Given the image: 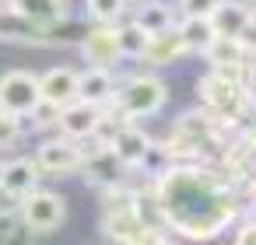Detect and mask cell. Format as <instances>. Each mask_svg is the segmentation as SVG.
Masks as SVG:
<instances>
[{
  "label": "cell",
  "instance_id": "2e32d148",
  "mask_svg": "<svg viewBox=\"0 0 256 245\" xmlns=\"http://www.w3.org/2000/svg\"><path fill=\"white\" fill-rule=\"evenodd\" d=\"M116 81L109 74V67H88L81 74V88H78V98L81 102H92V105H112L116 102Z\"/></svg>",
  "mask_w": 256,
  "mask_h": 245
},
{
  "label": "cell",
  "instance_id": "f546056e",
  "mask_svg": "<svg viewBox=\"0 0 256 245\" xmlns=\"http://www.w3.org/2000/svg\"><path fill=\"white\" fill-rule=\"evenodd\" d=\"M134 245H172V242H168V238H165L162 231H148V235H140V238H137Z\"/></svg>",
  "mask_w": 256,
  "mask_h": 245
},
{
  "label": "cell",
  "instance_id": "ba28073f",
  "mask_svg": "<svg viewBox=\"0 0 256 245\" xmlns=\"http://www.w3.org/2000/svg\"><path fill=\"white\" fill-rule=\"evenodd\" d=\"M102 231L112 238V242H120V245H134L140 235H148L151 228L137 217V210H134V196L126 200V203H112V207H106V214H102Z\"/></svg>",
  "mask_w": 256,
  "mask_h": 245
},
{
  "label": "cell",
  "instance_id": "1f68e13d",
  "mask_svg": "<svg viewBox=\"0 0 256 245\" xmlns=\"http://www.w3.org/2000/svg\"><path fill=\"white\" fill-rule=\"evenodd\" d=\"M246 88H249V102L256 105V84H246Z\"/></svg>",
  "mask_w": 256,
  "mask_h": 245
},
{
  "label": "cell",
  "instance_id": "7402d4cb",
  "mask_svg": "<svg viewBox=\"0 0 256 245\" xmlns=\"http://www.w3.org/2000/svg\"><path fill=\"white\" fill-rule=\"evenodd\" d=\"M179 32H182L190 53H207V46L218 39V28H214L210 18H186V21L179 25Z\"/></svg>",
  "mask_w": 256,
  "mask_h": 245
},
{
  "label": "cell",
  "instance_id": "9a60e30c",
  "mask_svg": "<svg viewBox=\"0 0 256 245\" xmlns=\"http://www.w3.org/2000/svg\"><path fill=\"white\" fill-rule=\"evenodd\" d=\"M123 161H126V168H137L140 161H144V154L151 151V137L144 133V130H137V126H130V123H123V126H116L112 133H109V140H106Z\"/></svg>",
  "mask_w": 256,
  "mask_h": 245
},
{
  "label": "cell",
  "instance_id": "52a82bcc",
  "mask_svg": "<svg viewBox=\"0 0 256 245\" xmlns=\"http://www.w3.org/2000/svg\"><path fill=\"white\" fill-rule=\"evenodd\" d=\"M84 179H88V186H95V189H116V186H123V175H126V161L109 147V144H102L92 158H84Z\"/></svg>",
  "mask_w": 256,
  "mask_h": 245
},
{
  "label": "cell",
  "instance_id": "484cf974",
  "mask_svg": "<svg viewBox=\"0 0 256 245\" xmlns=\"http://www.w3.org/2000/svg\"><path fill=\"white\" fill-rule=\"evenodd\" d=\"M18 119H22V116L0 109V147H8L11 140H18Z\"/></svg>",
  "mask_w": 256,
  "mask_h": 245
},
{
  "label": "cell",
  "instance_id": "44dd1931",
  "mask_svg": "<svg viewBox=\"0 0 256 245\" xmlns=\"http://www.w3.org/2000/svg\"><path fill=\"white\" fill-rule=\"evenodd\" d=\"M134 210H137V217H140L151 231L168 228V221H165V207H162V196H158V189H154V186H148V189L134 193Z\"/></svg>",
  "mask_w": 256,
  "mask_h": 245
},
{
  "label": "cell",
  "instance_id": "d6986e66",
  "mask_svg": "<svg viewBox=\"0 0 256 245\" xmlns=\"http://www.w3.org/2000/svg\"><path fill=\"white\" fill-rule=\"evenodd\" d=\"M182 53H190L182 32H179V28H165V32L151 35V46H148V56H144V60H151L154 67H168V63H176Z\"/></svg>",
  "mask_w": 256,
  "mask_h": 245
},
{
  "label": "cell",
  "instance_id": "603a6c76",
  "mask_svg": "<svg viewBox=\"0 0 256 245\" xmlns=\"http://www.w3.org/2000/svg\"><path fill=\"white\" fill-rule=\"evenodd\" d=\"M134 21H137L148 35H158V32H165V28H176V25H172V7H168V4H148V7L137 11Z\"/></svg>",
  "mask_w": 256,
  "mask_h": 245
},
{
  "label": "cell",
  "instance_id": "836d02e7",
  "mask_svg": "<svg viewBox=\"0 0 256 245\" xmlns=\"http://www.w3.org/2000/svg\"><path fill=\"white\" fill-rule=\"evenodd\" d=\"M0 196H4V189H0Z\"/></svg>",
  "mask_w": 256,
  "mask_h": 245
},
{
  "label": "cell",
  "instance_id": "8992f818",
  "mask_svg": "<svg viewBox=\"0 0 256 245\" xmlns=\"http://www.w3.org/2000/svg\"><path fill=\"white\" fill-rule=\"evenodd\" d=\"M64 217H67V203H64L60 193H42V189H36V193H28V196L22 200V221H25L28 231H39V235L56 231V228L64 224Z\"/></svg>",
  "mask_w": 256,
  "mask_h": 245
},
{
  "label": "cell",
  "instance_id": "4fadbf2b",
  "mask_svg": "<svg viewBox=\"0 0 256 245\" xmlns=\"http://www.w3.org/2000/svg\"><path fill=\"white\" fill-rule=\"evenodd\" d=\"M207 63L210 70L218 74H228V77H246V46L232 35H218L210 46H207Z\"/></svg>",
  "mask_w": 256,
  "mask_h": 245
},
{
  "label": "cell",
  "instance_id": "5bb4252c",
  "mask_svg": "<svg viewBox=\"0 0 256 245\" xmlns=\"http://www.w3.org/2000/svg\"><path fill=\"white\" fill-rule=\"evenodd\" d=\"M42 84V102H53V105H70L78 102V88H81V74L70 70V67H53L39 77Z\"/></svg>",
  "mask_w": 256,
  "mask_h": 245
},
{
  "label": "cell",
  "instance_id": "9c48e42d",
  "mask_svg": "<svg viewBox=\"0 0 256 245\" xmlns=\"http://www.w3.org/2000/svg\"><path fill=\"white\" fill-rule=\"evenodd\" d=\"M36 161H39V168H42L46 175H70V172H78V168L84 165V154H81L78 140L60 137V140H46V144H39Z\"/></svg>",
  "mask_w": 256,
  "mask_h": 245
},
{
  "label": "cell",
  "instance_id": "30bf717a",
  "mask_svg": "<svg viewBox=\"0 0 256 245\" xmlns=\"http://www.w3.org/2000/svg\"><path fill=\"white\" fill-rule=\"evenodd\" d=\"M81 56L92 63V67H109L116 63L123 53H120V28L98 21L84 39H81Z\"/></svg>",
  "mask_w": 256,
  "mask_h": 245
},
{
  "label": "cell",
  "instance_id": "6da1fadb",
  "mask_svg": "<svg viewBox=\"0 0 256 245\" xmlns=\"http://www.w3.org/2000/svg\"><path fill=\"white\" fill-rule=\"evenodd\" d=\"M154 189L165 207V221L190 242L218 238L238 214L228 179L207 168H165L154 179Z\"/></svg>",
  "mask_w": 256,
  "mask_h": 245
},
{
  "label": "cell",
  "instance_id": "7a4b0ae2",
  "mask_svg": "<svg viewBox=\"0 0 256 245\" xmlns=\"http://www.w3.org/2000/svg\"><path fill=\"white\" fill-rule=\"evenodd\" d=\"M196 88H200L204 105H207L221 123L242 119V112H246V105H249V88L242 84V77H228V74L210 70L207 77H200Z\"/></svg>",
  "mask_w": 256,
  "mask_h": 245
},
{
  "label": "cell",
  "instance_id": "e575fe53",
  "mask_svg": "<svg viewBox=\"0 0 256 245\" xmlns=\"http://www.w3.org/2000/svg\"><path fill=\"white\" fill-rule=\"evenodd\" d=\"M249 4H256V0H249Z\"/></svg>",
  "mask_w": 256,
  "mask_h": 245
},
{
  "label": "cell",
  "instance_id": "83f0119b",
  "mask_svg": "<svg viewBox=\"0 0 256 245\" xmlns=\"http://www.w3.org/2000/svg\"><path fill=\"white\" fill-rule=\"evenodd\" d=\"M238 42L246 46V53H256V14L249 18V25L242 28V35H238Z\"/></svg>",
  "mask_w": 256,
  "mask_h": 245
},
{
  "label": "cell",
  "instance_id": "cb8c5ba5",
  "mask_svg": "<svg viewBox=\"0 0 256 245\" xmlns=\"http://www.w3.org/2000/svg\"><path fill=\"white\" fill-rule=\"evenodd\" d=\"M148 46H151V35H148L137 21H130V25L120 28V53H123V56L144 60V56H148Z\"/></svg>",
  "mask_w": 256,
  "mask_h": 245
},
{
  "label": "cell",
  "instance_id": "4316f807",
  "mask_svg": "<svg viewBox=\"0 0 256 245\" xmlns=\"http://www.w3.org/2000/svg\"><path fill=\"white\" fill-rule=\"evenodd\" d=\"M186 18H210V11L218 7V0H179Z\"/></svg>",
  "mask_w": 256,
  "mask_h": 245
},
{
  "label": "cell",
  "instance_id": "ac0fdd59",
  "mask_svg": "<svg viewBox=\"0 0 256 245\" xmlns=\"http://www.w3.org/2000/svg\"><path fill=\"white\" fill-rule=\"evenodd\" d=\"M0 39H18V42H46V25L18 14V11H0Z\"/></svg>",
  "mask_w": 256,
  "mask_h": 245
},
{
  "label": "cell",
  "instance_id": "d4e9b609",
  "mask_svg": "<svg viewBox=\"0 0 256 245\" xmlns=\"http://www.w3.org/2000/svg\"><path fill=\"white\" fill-rule=\"evenodd\" d=\"M88 14L95 18V21H116L120 14H123V0H88Z\"/></svg>",
  "mask_w": 256,
  "mask_h": 245
},
{
  "label": "cell",
  "instance_id": "e0dca14e",
  "mask_svg": "<svg viewBox=\"0 0 256 245\" xmlns=\"http://www.w3.org/2000/svg\"><path fill=\"white\" fill-rule=\"evenodd\" d=\"M252 14H256V11H252L249 4H238V0H218V7L210 11V21H214L218 35H232V39H238Z\"/></svg>",
  "mask_w": 256,
  "mask_h": 245
},
{
  "label": "cell",
  "instance_id": "277c9868",
  "mask_svg": "<svg viewBox=\"0 0 256 245\" xmlns=\"http://www.w3.org/2000/svg\"><path fill=\"white\" fill-rule=\"evenodd\" d=\"M165 98H168V88L158 81V77H151V74H137V77H130L120 91H116V109H120V116L123 119H140V116H154L162 105H165Z\"/></svg>",
  "mask_w": 256,
  "mask_h": 245
},
{
  "label": "cell",
  "instance_id": "3957f363",
  "mask_svg": "<svg viewBox=\"0 0 256 245\" xmlns=\"http://www.w3.org/2000/svg\"><path fill=\"white\" fill-rule=\"evenodd\" d=\"M218 133H221V119L207 109V112H186L176 119L172 126V140H168V151L172 158H196L204 154L207 147L218 144Z\"/></svg>",
  "mask_w": 256,
  "mask_h": 245
},
{
  "label": "cell",
  "instance_id": "f1b7e54d",
  "mask_svg": "<svg viewBox=\"0 0 256 245\" xmlns=\"http://www.w3.org/2000/svg\"><path fill=\"white\" fill-rule=\"evenodd\" d=\"M235 245H256V221L252 224H242L235 231Z\"/></svg>",
  "mask_w": 256,
  "mask_h": 245
},
{
  "label": "cell",
  "instance_id": "5b68a950",
  "mask_svg": "<svg viewBox=\"0 0 256 245\" xmlns=\"http://www.w3.org/2000/svg\"><path fill=\"white\" fill-rule=\"evenodd\" d=\"M42 102V84L28 70H11L0 77V109L14 116H32Z\"/></svg>",
  "mask_w": 256,
  "mask_h": 245
},
{
  "label": "cell",
  "instance_id": "4dcf8cb0",
  "mask_svg": "<svg viewBox=\"0 0 256 245\" xmlns=\"http://www.w3.org/2000/svg\"><path fill=\"white\" fill-rule=\"evenodd\" d=\"M11 231H14V214L0 210V235H11Z\"/></svg>",
  "mask_w": 256,
  "mask_h": 245
},
{
  "label": "cell",
  "instance_id": "d6a6232c",
  "mask_svg": "<svg viewBox=\"0 0 256 245\" xmlns=\"http://www.w3.org/2000/svg\"><path fill=\"white\" fill-rule=\"evenodd\" d=\"M252 151H256V140H252Z\"/></svg>",
  "mask_w": 256,
  "mask_h": 245
},
{
  "label": "cell",
  "instance_id": "7c38bea8",
  "mask_svg": "<svg viewBox=\"0 0 256 245\" xmlns=\"http://www.w3.org/2000/svg\"><path fill=\"white\" fill-rule=\"evenodd\" d=\"M39 161L32 158H11L0 165V189H4V196L11 200H25L28 193H36V182H39Z\"/></svg>",
  "mask_w": 256,
  "mask_h": 245
},
{
  "label": "cell",
  "instance_id": "8fae6325",
  "mask_svg": "<svg viewBox=\"0 0 256 245\" xmlns=\"http://www.w3.org/2000/svg\"><path fill=\"white\" fill-rule=\"evenodd\" d=\"M102 119H106L102 109L92 105V102H81V98L60 109V130H64V137H70V140L95 137V133L102 130Z\"/></svg>",
  "mask_w": 256,
  "mask_h": 245
},
{
  "label": "cell",
  "instance_id": "ffe728a7",
  "mask_svg": "<svg viewBox=\"0 0 256 245\" xmlns=\"http://www.w3.org/2000/svg\"><path fill=\"white\" fill-rule=\"evenodd\" d=\"M4 7L18 11V14H25V18L39 21V25H56L67 14L64 0H4Z\"/></svg>",
  "mask_w": 256,
  "mask_h": 245
}]
</instances>
